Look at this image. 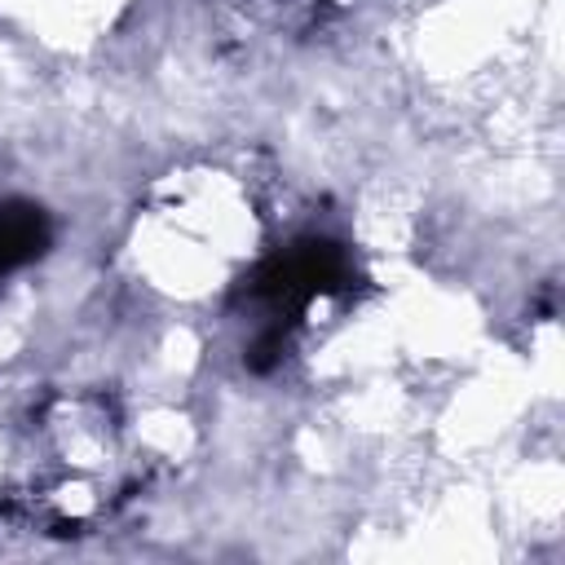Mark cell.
<instances>
[{
	"label": "cell",
	"mask_w": 565,
	"mask_h": 565,
	"mask_svg": "<svg viewBox=\"0 0 565 565\" xmlns=\"http://www.w3.org/2000/svg\"><path fill=\"white\" fill-rule=\"evenodd\" d=\"M53 230L35 203H0V278L31 265L49 247Z\"/></svg>",
	"instance_id": "cell-1"
}]
</instances>
